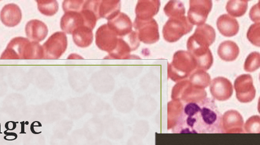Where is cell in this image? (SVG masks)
I'll use <instances>...</instances> for the list:
<instances>
[{"label": "cell", "instance_id": "cell-34", "mask_svg": "<svg viewBox=\"0 0 260 145\" xmlns=\"http://www.w3.org/2000/svg\"><path fill=\"white\" fill-rule=\"evenodd\" d=\"M84 2H85L82 1V0H70V1H64L63 3L62 7H63L64 13L70 11L78 12L79 10H81Z\"/></svg>", "mask_w": 260, "mask_h": 145}, {"label": "cell", "instance_id": "cell-18", "mask_svg": "<svg viewBox=\"0 0 260 145\" xmlns=\"http://www.w3.org/2000/svg\"><path fill=\"white\" fill-rule=\"evenodd\" d=\"M83 26L84 20L80 12H67L61 17L60 27L64 33L73 34L77 29Z\"/></svg>", "mask_w": 260, "mask_h": 145}, {"label": "cell", "instance_id": "cell-28", "mask_svg": "<svg viewBox=\"0 0 260 145\" xmlns=\"http://www.w3.org/2000/svg\"><path fill=\"white\" fill-rule=\"evenodd\" d=\"M191 84L205 89L211 84V76L205 70L197 69L189 76L188 79Z\"/></svg>", "mask_w": 260, "mask_h": 145}, {"label": "cell", "instance_id": "cell-17", "mask_svg": "<svg viewBox=\"0 0 260 145\" xmlns=\"http://www.w3.org/2000/svg\"><path fill=\"white\" fill-rule=\"evenodd\" d=\"M22 19V11L16 4L5 5L0 13V20L7 27L13 28L18 25Z\"/></svg>", "mask_w": 260, "mask_h": 145}, {"label": "cell", "instance_id": "cell-14", "mask_svg": "<svg viewBox=\"0 0 260 145\" xmlns=\"http://www.w3.org/2000/svg\"><path fill=\"white\" fill-rule=\"evenodd\" d=\"M209 85L212 96L220 102L229 100L233 95L232 82L224 77H217L211 81Z\"/></svg>", "mask_w": 260, "mask_h": 145}, {"label": "cell", "instance_id": "cell-20", "mask_svg": "<svg viewBox=\"0 0 260 145\" xmlns=\"http://www.w3.org/2000/svg\"><path fill=\"white\" fill-rule=\"evenodd\" d=\"M217 26L221 34L226 37L235 36L239 31L238 20L229 14H223L218 18Z\"/></svg>", "mask_w": 260, "mask_h": 145}, {"label": "cell", "instance_id": "cell-25", "mask_svg": "<svg viewBox=\"0 0 260 145\" xmlns=\"http://www.w3.org/2000/svg\"><path fill=\"white\" fill-rule=\"evenodd\" d=\"M74 42L80 48L85 49L93 42V31L87 26H81L73 33Z\"/></svg>", "mask_w": 260, "mask_h": 145}, {"label": "cell", "instance_id": "cell-31", "mask_svg": "<svg viewBox=\"0 0 260 145\" xmlns=\"http://www.w3.org/2000/svg\"><path fill=\"white\" fill-rule=\"evenodd\" d=\"M260 67V54L253 52L247 56L245 61L244 69L247 72L252 73L259 69Z\"/></svg>", "mask_w": 260, "mask_h": 145}, {"label": "cell", "instance_id": "cell-32", "mask_svg": "<svg viewBox=\"0 0 260 145\" xmlns=\"http://www.w3.org/2000/svg\"><path fill=\"white\" fill-rule=\"evenodd\" d=\"M245 132L249 134H259L260 132V117L258 115L251 117L244 125Z\"/></svg>", "mask_w": 260, "mask_h": 145}, {"label": "cell", "instance_id": "cell-6", "mask_svg": "<svg viewBox=\"0 0 260 145\" xmlns=\"http://www.w3.org/2000/svg\"><path fill=\"white\" fill-rule=\"evenodd\" d=\"M216 33L213 27L208 24L198 26L187 43L188 52L194 49H206L214 43Z\"/></svg>", "mask_w": 260, "mask_h": 145}, {"label": "cell", "instance_id": "cell-26", "mask_svg": "<svg viewBox=\"0 0 260 145\" xmlns=\"http://www.w3.org/2000/svg\"><path fill=\"white\" fill-rule=\"evenodd\" d=\"M133 51L131 46L122 38H118L116 48L109 53L105 59H127L130 58V53Z\"/></svg>", "mask_w": 260, "mask_h": 145}, {"label": "cell", "instance_id": "cell-23", "mask_svg": "<svg viewBox=\"0 0 260 145\" xmlns=\"http://www.w3.org/2000/svg\"><path fill=\"white\" fill-rule=\"evenodd\" d=\"M184 104L173 100L168 104V129H173L181 119Z\"/></svg>", "mask_w": 260, "mask_h": 145}, {"label": "cell", "instance_id": "cell-21", "mask_svg": "<svg viewBox=\"0 0 260 145\" xmlns=\"http://www.w3.org/2000/svg\"><path fill=\"white\" fill-rule=\"evenodd\" d=\"M121 2L119 0H102L99 5L100 19L108 20L113 19L120 13Z\"/></svg>", "mask_w": 260, "mask_h": 145}, {"label": "cell", "instance_id": "cell-1", "mask_svg": "<svg viewBox=\"0 0 260 145\" xmlns=\"http://www.w3.org/2000/svg\"><path fill=\"white\" fill-rule=\"evenodd\" d=\"M221 117L215 101L210 98L184 104L181 119L172 131L176 134H220Z\"/></svg>", "mask_w": 260, "mask_h": 145}, {"label": "cell", "instance_id": "cell-35", "mask_svg": "<svg viewBox=\"0 0 260 145\" xmlns=\"http://www.w3.org/2000/svg\"><path fill=\"white\" fill-rule=\"evenodd\" d=\"M249 17L251 20L255 23L260 22V2H258V4L254 5L251 8L249 13Z\"/></svg>", "mask_w": 260, "mask_h": 145}, {"label": "cell", "instance_id": "cell-2", "mask_svg": "<svg viewBox=\"0 0 260 145\" xmlns=\"http://www.w3.org/2000/svg\"><path fill=\"white\" fill-rule=\"evenodd\" d=\"M44 52L42 46L37 41L28 38L18 37L13 38L7 49L2 53L0 59H43Z\"/></svg>", "mask_w": 260, "mask_h": 145}, {"label": "cell", "instance_id": "cell-3", "mask_svg": "<svg viewBox=\"0 0 260 145\" xmlns=\"http://www.w3.org/2000/svg\"><path fill=\"white\" fill-rule=\"evenodd\" d=\"M197 70V64L190 53L184 50L174 53L173 61L168 64V78L176 82L188 78Z\"/></svg>", "mask_w": 260, "mask_h": 145}, {"label": "cell", "instance_id": "cell-22", "mask_svg": "<svg viewBox=\"0 0 260 145\" xmlns=\"http://www.w3.org/2000/svg\"><path fill=\"white\" fill-rule=\"evenodd\" d=\"M194 58L197 64V69L207 71L213 64L214 59L211 50L206 49H195L188 52Z\"/></svg>", "mask_w": 260, "mask_h": 145}, {"label": "cell", "instance_id": "cell-27", "mask_svg": "<svg viewBox=\"0 0 260 145\" xmlns=\"http://www.w3.org/2000/svg\"><path fill=\"white\" fill-rule=\"evenodd\" d=\"M247 0H231L227 3L226 10L229 16L240 17L246 14L248 8Z\"/></svg>", "mask_w": 260, "mask_h": 145}, {"label": "cell", "instance_id": "cell-30", "mask_svg": "<svg viewBox=\"0 0 260 145\" xmlns=\"http://www.w3.org/2000/svg\"><path fill=\"white\" fill-rule=\"evenodd\" d=\"M164 13L170 18L185 16V8L181 2L170 1L165 5Z\"/></svg>", "mask_w": 260, "mask_h": 145}, {"label": "cell", "instance_id": "cell-33", "mask_svg": "<svg viewBox=\"0 0 260 145\" xmlns=\"http://www.w3.org/2000/svg\"><path fill=\"white\" fill-rule=\"evenodd\" d=\"M247 37L251 43L260 46V23H255L250 26L247 31Z\"/></svg>", "mask_w": 260, "mask_h": 145}, {"label": "cell", "instance_id": "cell-7", "mask_svg": "<svg viewBox=\"0 0 260 145\" xmlns=\"http://www.w3.org/2000/svg\"><path fill=\"white\" fill-rule=\"evenodd\" d=\"M44 59L54 60L61 57L68 47V38L63 32L53 34L42 46Z\"/></svg>", "mask_w": 260, "mask_h": 145}, {"label": "cell", "instance_id": "cell-15", "mask_svg": "<svg viewBox=\"0 0 260 145\" xmlns=\"http://www.w3.org/2000/svg\"><path fill=\"white\" fill-rule=\"evenodd\" d=\"M108 26L117 37H124L132 32L133 23L126 14L120 13L113 19L108 20Z\"/></svg>", "mask_w": 260, "mask_h": 145}, {"label": "cell", "instance_id": "cell-10", "mask_svg": "<svg viewBox=\"0 0 260 145\" xmlns=\"http://www.w3.org/2000/svg\"><path fill=\"white\" fill-rule=\"evenodd\" d=\"M134 26L139 40L145 44H153L159 39L157 22L152 19L147 22H139L135 21Z\"/></svg>", "mask_w": 260, "mask_h": 145}, {"label": "cell", "instance_id": "cell-19", "mask_svg": "<svg viewBox=\"0 0 260 145\" xmlns=\"http://www.w3.org/2000/svg\"><path fill=\"white\" fill-rule=\"evenodd\" d=\"M49 29L47 25L39 20H31L26 23L25 33L29 40L40 42L47 37Z\"/></svg>", "mask_w": 260, "mask_h": 145}, {"label": "cell", "instance_id": "cell-11", "mask_svg": "<svg viewBox=\"0 0 260 145\" xmlns=\"http://www.w3.org/2000/svg\"><path fill=\"white\" fill-rule=\"evenodd\" d=\"M243 127V117L237 111H228L221 117V133L240 134L244 133Z\"/></svg>", "mask_w": 260, "mask_h": 145}, {"label": "cell", "instance_id": "cell-8", "mask_svg": "<svg viewBox=\"0 0 260 145\" xmlns=\"http://www.w3.org/2000/svg\"><path fill=\"white\" fill-rule=\"evenodd\" d=\"M187 19L192 25L198 26L205 24L212 8L211 0H191Z\"/></svg>", "mask_w": 260, "mask_h": 145}, {"label": "cell", "instance_id": "cell-13", "mask_svg": "<svg viewBox=\"0 0 260 145\" xmlns=\"http://www.w3.org/2000/svg\"><path fill=\"white\" fill-rule=\"evenodd\" d=\"M161 3L159 0H140L135 8L136 19L139 22L152 20L158 14Z\"/></svg>", "mask_w": 260, "mask_h": 145}, {"label": "cell", "instance_id": "cell-4", "mask_svg": "<svg viewBox=\"0 0 260 145\" xmlns=\"http://www.w3.org/2000/svg\"><path fill=\"white\" fill-rule=\"evenodd\" d=\"M206 98L205 89L194 86L188 79L177 82L171 91V99L183 104L200 102Z\"/></svg>", "mask_w": 260, "mask_h": 145}, {"label": "cell", "instance_id": "cell-5", "mask_svg": "<svg viewBox=\"0 0 260 145\" xmlns=\"http://www.w3.org/2000/svg\"><path fill=\"white\" fill-rule=\"evenodd\" d=\"M193 28L187 17H171L162 28V35L168 42L174 43L190 33Z\"/></svg>", "mask_w": 260, "mask_h": 145}, {"label": "cell", "instance_id": "cell-24", "mask_svg": "<svg viewBox=\"0 0 260 145\" xmlns=\"http://www.w3.org/2000/svg\"><path fill=\"white\" fill-rule=\"evenodd\" d=\"M239 48L237 44L231 40L223 41L218 48V55L221 59L226 62H233L238 58Z\"/></svg>", "mask_w": 260, "mask_h": 145}, {"label": "cell", "instance_id": "cell-9", "mask_svg": "<svg viewBox=\"0 0 260 145\" xmlns=\"http://www.w3.org/2000/svg\"><path fill=\"white\" fill-rule=\"evenodd\" d=\"M234 85L236 97L239 102L249 103L255 99L256 89L252 77L249 74L239 76L235 80Z\"/></svg>", "mask_w": 260, "mask_h": 145}, {"label": "cell", "instance_id": "cell-16", "mask_svg": "<svg viewBox=\"0 0 260 145\" xmlns=\"http://www.w3.org/2000/svg\"><path fill=\"white\" fill-rule=\"evenodd\" d=\"M100 0L85 1L80 13L84 18L85 26L93 30L95 27L99 17V5Z\"/></svg>", "mask_w": 260, "mask_h": 145}, {"label": "cell", "instance_id": "cell-29", "mask_svg": "<svg viewBox=\"0 0 260 145\" xmlns=\"http://www.w3.org/2000/svg\"><path fill=\"white\" fill-rule=\"evenodd\" d=\"M37 3L38 10L44 16H54L58 11V4L56 0H38Z\"/></svg>", "mask_w": 260, "mask_h": 145}, {"label": "cell", "instance_id": "cell-12", "mask_svg": "<svg viewBox=\"0 0 260 145\" xmlns=\"http://www.w3.org/2000/svg\"><path fill=\"white\" fill-rule=\"evenodd\" d=\"M118 38L117 35L109 28L107 24L103 25L96 31V45L102 51L110 53L116 48Z\"/></svg>", "mask_w": 260, "mask_h": 145}]
</instances>
